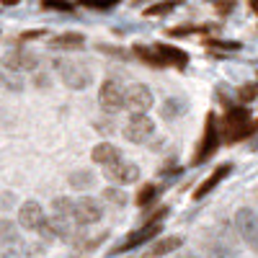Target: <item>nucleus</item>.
<instances>
[{"mask_svg":"<svg viewBox=\"0 0 258 258\" xmlns=\"http://www.w3.org/2000/svg\"><path fill=\"white\" fill-rule=\"evenodd\" d=\"M3 83L8 85L11 91H21V88H24V83H21L18 75H16V78H13V75H3Z\"/></svg>","mask_w":258,"mask_h":258,"instance_id":"nucleus-31","label":"nucleus"},{"mask_svg":"<svg viewBox=\"0 0 258 258\" xmlns=\"http://www.w3.org/2000/svg\"><path fill=\"white\" fill-rule=\"evenodd\" d=\"M178 8V0H160V3H153L150 8H145V16H168Z\"/></svg>","mask_w":258,"mask_h":258,"instance_id":"nucleus-22","label":"nucleus"},{"mask_svg":"<svg viewBox=\"0 0 258 258\" xmlns=\"http://www.w3.org/2000/svg\"><path fill=\"white\" fill-rule=\"evenodd\" d=\"M230 170H232V165L230 163H222V165H217V168H214L212 170V173L197 186V191H194V199H202V197H207V194L209 191H214V188H217L227 176H230Z\"/></svg>","mask_w":258,"mask_h":258,"instance_id":"nucleus-13","label":"nucleus"},{"mask_svg":"<svg viewBox=\"0 0 258 258\" xmlns=\"http://www.w3.org/2000/svg\"><path fill=\"white\" fill-rule=\"evenodd\" d=\"M13 238H18V235H16V225L11 220H0V245L13 240Z\"/></svg>","mask_w":258,"mask_h":258,"instance_id":"nucleus-27","label":"nucleus"},{"mask_svg":"<svg viewBox=\"0 0 258 258\" xmlns=\"http://www.w3.org/2000/svg\"><path fill=\"white\" fill-rule=\"evenodd\" d=\"M91 158H93V163H98V165H103V168H109V165H114V163L121 160V153H119V150H116L111 142H101V145L93 147Z\"/></svg>","mask_w":258,"mask_h":258,"instance_id":"nucleus-15","label":"nucleus"},{"mask_svg":"<svg viewBox=\"0 0 258 258\" xmlns=\"http://www.w3.org/2000/svg\"><path fill=\"white\" fill-rule=\"evenodd\" d=\"M250 8H253V13H258V0H250Z\"/></svg>","mask_w":258,"mask_h":258,"instance_id":"nucleus-36","label":"nucleus"},{"mask_svg":"<svg viewBox=\"0 0 258 258\" xmlns=\"http://www.w3.org/2000/svg\"><path fill=\"white\" fill-rule=\"evenodd\" d=\"M158 186L155 183H145L142 188H140V194H137V207H147L150 202H153L155 197H158Z\"/></svg>","mask_w":258,"mask_h":258,"instance_id":"nucleus-23","label":"nucleus"},{"mask_svg":"<svg viewBox=\"0 0 258 258\" xmlns=\"http://www.w3.org/2000/svg\"><path fill=\"white\" fill-rule=\"evenodd\" d=\"M78 6L91 8V11H111L119 6V0H78Z\"/></svg>","mask_w":258,"mask_h":258,"instance_id":"nucleus-24","label":"nucleus"},{"mask_svg":"<svg viewBox=\"0 0 258 258\" xmlns=\"http://www.w3.org/2000/svg\"><path fill=\"white\" fill-rule=\"evenodd\" d=\"M124 109L132 114H147L153 109V93H150L147 85L135 83L129 88H124Z\"/></svg>","mask_w":258,"mask_h":258,"instance_id":"nucleus-5","label":"nucleus"},{"mask_svg":"<svg viewBox=\"0 0 258 258\" xmlns=\"http://www.w3.org/2000/svg\"><path fill=\"white\" fill-rule=\"evenodd\" d=\"M98 103L103 106L106 111H119L124 109V85L114 78L103 80L101 91H98Z\"/></svg>","mask_w":258,"mask_h":258,"instance_id":"nucleus-8","label":"nucleus"},{"mask_svg":"<svg viewBox=\"0 0 258 258\" xmlns=\"http://www.w3.org/2000/svg\"><path fill=\"white\" fill-rule=\"evenodd\" d=\"M41 6H44L47 11H59V13H70L75 8L70 0H41Z\"/></svg>","mask_w":258,"mask_h":258,"instance_id":"nucleus-25","label":"nucleus"},{"mask_svg":"<svg viewBox=\"0 0 258 258\" xmlns=\"http://www.w3.org/2000/svg\"><path fill=\"white\" fill-rule=\"evenodd\" d=\"M186 111V103L181 101V98H168L165 103H163V109H160V116L163 119H176V116H181Z\"/></svg>","mask_w":258,"mask_h":258,"instance_id":"nucleus-21","label":"nucleus"},{"mask_svg":"<svg viewBox=\"0 0 258 258\" xmlns=\"http://www.w3.org/2000/svg\"><path fill=\"white\" fill-rule=\"evenodd\" d=\"M153 135H155V124L147 114H132V119H129L126 126H124V137L129 142H135V145L147 142Z\"/></svg>","mask_w":258,"mask_h":258,"instance_id":"nucleus-7","label":"nucleus"},{"mask_svg":"<svg viewBox=\"0 0 258 258\" xmlns=\"http://www.w3.org/2000/svg\"><path fill=\"white\" fill-rule=\"evenodd\" d=\"M85 44V36L83 34H57L54 39H52V47L54 49H80Z\"/></svg>","mask_w":258,"mask_h":258,"instance_id":"nucleus-17","label":"nucleus"},{"mask_svg":"<svg viewBox=\"0 0 258 258\" xmlns=\"http://www.w3.org/2000/svg\"><path fill=\"white\" fill-rule=\"evenodd\" d=\"M70 183H73L75 188H88V186L93 183V176H91V173H85V170H78V173L70 176Z\"/></svg>","mask_w":258,"mask_h":258,"instance_id":"nucleus-28","label":"nucleus"},{"mask_svg":"<svg viewBox=\"0 0 258 258\" xmlns=\"http://www.w3.org/2000/svg\"><path fill=\"white\" fill-rule=\"evenodd\" d=\"M54 68L62 78V83L68 85V88L73 91H85V88H91V83H93V73L85 68L83 62H73V59H57L54 62Z\"/></svg>","mask_w":258,"mask_h":258,"instance_id":"nucleus-2","label":"nucleus"},{"mask_svg":"<svg viewBox=\"0 0 258 258\" xmlns=\"http://www.w3.org/2000/svg\"><path fill=\"white\" fill-rule=\"evenodd\" d=\"M155 52L160 54V59L165 62V68H186L188 64V54L181 49V47H173V44H155Z\"/></svg>","mask_w":258,"mask_h":258,"instance_id":"nucleus-14","label":"nucleus"},{"mask_svg":"<svg viewBox=\"0 0 258 258\" xmlns=\"http://www.w3.org/2000/svg\"><path fill=\"white\" fill-rule=\"evenodd\" d=\"M160 232V222L158 225H145L142 230H135L132 235H126V238L119 243V245H114V255H119V253H124V250H132V248H140V245H145L147 240H153L155 235Z\"/></svg>","mask_w":258,"mask_h":258,"instance_id":"nucleus-10","label":"nucleus"},{"mask_svg":"<svg viewBox=\"0 0 258 258\" xmlns=\"http://www.w3.org/2000/svg\"><path fill=\"white\" fill-rule=\"evenodd\" d=\"M181 245H183V238H176V235H170V238L158 240V243L153 245V253H150V255L160 258V255H165V253H173V250H178Z\"/></svg>","mask_w":258,"mask_h":258,"instance_id":"nucleus-19","label":"nucleus"},{"mask_svg":"<svg viewBox=\"0 0 258 258\" xmlns=\"http://www.w3.org/2000/svg\"><path fill=\"white\" fill-rule=\"evenodd\" d=\"M178 258H199V255H194V253H181Z\"/></svg>","mask_w":258,"mask_h":258,"instance_id":"nucleus-37","label":"nucleus"},{"mask_svg":"<svg viewBox=\"0 0 258 258\" xmlns=\"http://www.w3.org/2000/svg\"><path fill=\"white\" fill-rule=\"evenodd\" d=\"M222 142V135H220V121H217V114H207V124H204V132H202V140L197 145V153H194V165H202L207 163L217 147Z\"/></svg>","mask_w":258,"mask_h":258,"instance_id":"nucleus-3","label":"nucleus"},{"mask_svg":"<svg viewBox=\"0 0 258 258\" xmlns=\"http://www.w3.org/2000/svg\"><path fill=\"white\" fill-rule=\"evenodd\" d=\"M103 199H109L116 207H124L126 204V194L119 191V188H114V186H109V188H103Z\"/></svg>","mask_w":258,"mask_h":258,"instance_id":"nucleus-26","label":"nucleus"},{"mask_svg":"<svg viewBox=\"0 0 258 258\" xmlns=\"http://www.w3.org/2000/svg\"><path fill=\"white\" fill-rule=\"evenodd\" d=\"M52 217L78 225V222H75V199H68V197L54 199V202H52Z\"/></svg>","mask_w":258,"mask_h":258,"instance_id":"nucleus-16","label":"nucleus"},{"mask_svg":"<svg viewBox=\"0 0 258 258\" xmlns=\"http://www.w3.org/2000/svg\"><path fill=\"white\" fill-rule=\"evenodd\" d=\"M232 8H235V3L232 0H222V3H217V11L225 16V13H232Z\"/></svg>","mask_w":258,"mask_h":258,"instance_id":"nucleus-33","label":"nucleus"},{"mask_svg":"<svg viewBox=\"0 0 258 258\" xmlns=\"http://www.w3.org/2000/svg\"><path fill=\"white\" fill-rule=\"evenodd\" d=\"M255 85H243L240 88V101H250V98H255Z\"/></svg>","mask_w":258,"mask_h":258,"instance_id":"nucleus-32","label":"nucleus"},{"mask_svg":"<svg viewBox=\"0 0 258 258\" xmlns=\"http://www.w3.org/2000/svg\"><path fill=\"white\" fill-rule=\"evenodd\" d=\"M207 47H217V49H227V52H235V49H240V44H238V41H217V39L207 41Z\"/></svg>","mask_w":258,"mask_h":258,"instance_id":"nucleus-30","label":"nucleus"},{"mask_svg":"<svg viewBox=\"0 0 258 258\" xmlns=\"http://www.w3.org/2000/svg\"><path fill=\"white\" fill-rule=\"evenodd\" d=\"M26 253H29V248H26V243L21 238H13V240L0 245V255L3 258H24Z\"/></svg>","mask_w":258,"mask_h":258,"instance_id":"nucleus-18","label":"nucleus"},{"mask_svg":"<svg viewBox=\"0 0 258 258\" xmlns=\"http://www.w3.org/2000/svg\"><path fill=\"white\" fill-rule=\"evenodd\" d=\"M255 129H258V121L250 119V111L245 106H227L222 124H220V135L225 142L248 140L250 135H255Z\"/></svg>","mask_w":258,"mask_h":258,"instance_id":"nucleus-1","label":"nucleus"},{"mask_svg":"<svg viewBox=\"0 0 258 258\" xmlns=\"http://www.w3.org/2000/svg\"><path fill=\"white\" fill-rule=\"evenodd\" d=\"M18 222H21L24 230H31V232L41 235L44 227H47V222H49V217L44 214V209H41L39 202H24L21 209H18Z\"/></svg>","mask_w":258,"mask_h":258,"instance_id":"nucleus-6","label":"nucleus"},{"mask_svg":"<svg viewBox=\"0 0 258 258\" xmlns=\"http://www.w3.org/2000/svg\"><path fill=\"white\" fill-rule=\"evenodd\" d=\"M3 64H6L8 73H26V70H36L39 59L26 49H13L3 57Z\"/></svg>","mask_w":258,"mask_h":258,"instance_id":"nucleus-12","label":"nucleus"},{"mask_svg":"<svg viewBox=\"0 0 258 258\" xmlns=\"http://www.w3.org/2000/svg\"><path fill=\"white\" fill-rule=\"evenodd\" d=\"M103 176L109 178V181H114V183H121L124 186V183H135L140 178V168L135 163L119 160V163H114L109 168H103Z\"/></svg>","mask_w":258,"mask_h":258,"instance_id":"nucleus-11","label":"nucleus"},{"mask_svg":"<svg viewBox=\"0 0 258 258\" xmlns=\"http://www.w3.org/2000/svg\"><path fill=\"white\" fill-rule=\"evenodd\" d=\"M209 258H238V255L225 245H209Z\"/></svg>","mask_w":258,"mask_h":258,"instance_id":"nucleus-29","label":"nucleus"},{"mask_svg":"<svg viewBox=\"0 0 258 258\" xmlns=\"http://www.w3.org/2000/svg\"><path fill=\"white\" fill-rule=\"evenodd\" d=\"M101 217H103V209L93 197L75 199V222L78 225H96Z\"/></svg>","mask_w":258,"mask_h":258,"instance_id":"nucleus-9","label":"nucleus"},{"mask_svg":"<svg viewBox=\"0 0 258 258\" xmlns=\"http://www.w3.org/2000/svg\"><path fill=\"white\" fill-rule=\"evenodd\" d=\"M135 54L145 62V64H150V68H165V62L160 59V54L155 52V47H135Z\"/></svg>","mask_w":258,"mask_h":258,"instance_id":"nucleus-20","label":"nucleus"},{"mask_svg":"<svg viewBox=\"0 0 258 258\" xmlns=\"http://www.w3.org/2000/svg\"><path fill=\"white\" fill-rule=\"evenodd\" d=\"M235 227H238L243 243L258 255V212L243 207L235 212Z\"/></svg>","mask_w":258,"mask_h":258,"instance_id":"nucleus-4","label":"nucleus"},{"mask_svg":"<svg viewBox=\"0 0 258 258\" xmlns=\"http://www.w3.org/2000/svg\"><path fill=\"white\" fill-rule=\"evenodd\" d=\"M39 36H44V31H26L21 39H39Z\"/></svg>","mask_w":258,"mask_h":258,"instance_id":"nucleus-34","label":"nucleus"},{"mask_svg":"<svg viewBox=\"0 0 258 258\" xmlns=\"http://www.w3.org/2000/svg\"><path fill=\"white\" fill-rule=\"evenodd\" d=\"M96 129H98V132H103V135H109V132H111V126H109V124H96Z\"/></svg>","mask_w":258,"mask_h":258,"instance_id":"nucleus-35","label":"nucleus"}]
</instances>
